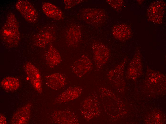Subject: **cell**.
<instances>
[{
  "instance_id": "obj_21",
  "label": "cell",
  "mask_w": 166,
  "mask_h": 124,
  "mask_svg": "<svg viewBox=\"0 0 166 124\" xmlns=\"http://www.w3.org/2000/svg\"><path fill=\"white\" fill-rule=\"evenodd\" d=\"M0 124H6L7 122L6 118L2 114H0Z\"/></svg>"
},
{
  "instance_id": "obj_10",
  "label": "cell",
  "mask_w": 166,
  "mask_h": 124,
  "mask_svg": "<svg viewBox=\"0 0 166 124\" xmlns=\"http://www.w3.org/2000/svg\"><path fill=\"white\" fill-rule=\"evenodd\" d=\"M82 91L80 87H70L57 96L55 100L54 103L60 104L73 100L80 95Z\"/></svg>"
},
{
  "instance_id": "obj_18",
  "label": "cell",
  "mask_w": 166,
  "mask_h": 124,
  "mask_svg": "<svg viewBox=\"0 0 166 124\" xmlns=\"http://www.w3.org/2000/svg\"><path fill=\"white\" fill-rule=\"evenodd\" d=\"M128 66V70L129 72L141 70L142 65L140 54L139 52L136 53L134 55Z\"/></svg>"
},
{
  "instance_id": "obj_17",
  "label": "cell",
  "mask_w": 166,
  "mask_h": 124,
  "mask_svg": "<svg viewBox=\"0 0 166 124\" xmlns=\"http://www.w3.org/2000/svg\"><path fill=\"white\" fill-rule=\"evenodd\" d=\"M0 85L2 88L9 92L15 91L20 86L19 80L16 78L10 77H6L1 81Z\"/></svg>"
},
{
  "instance_id": "obj_11",
  "label": "cell",
  "mask_w": 166,
  "mask_h": 124,
  "mask_svg": "<svg viewBox=\"0 0 166 124\" xmlns=\"http://www.w3.org/2000/svg\"><path fill=\"white\" fill-rule=\"evenodd\" d=\"M45 80L46 84L47 86L56 90L64 87L66 84L67 79L63 74L55 73L46 76Z\"/></svg>"
},
{
  "instance_id": "obj_2",
  "label": "cell",
  "mask_w": 166,
  "mask_h": 124,
  "mask_svg": "<svg viewBox=\"0 0 166 124\" xmlns=\"http://www.w3.org/2000/svg\"><path fill=\"white\" fill-rule=\"evenodd\" d=\"M93 59L96 68H101L108 62L110 56L108 48L103 43L94 41L92 45Z\"/></svg>"
},
{
  "instance_id": "obj_4",
  "label": "cell",
  "mask_w": 166,
  "mask_h": 124,
  "mask_svg": "<svg viewBox=\"0 0 166 124\" xmlns=\"http://www.w3.org/2000/svg\"><path fill=\"white\" fill-rule=\"evenodd\" d=\"M16 7L27 21L32 23L37 21L38 18V12L29 1L27 0H19L16 4Z\"/></svg>"
},
{
  "instance_id": "obj_9",
  "label": "cell",
  "mask_w": 166,
  "mask_h": 124,
  "mask_svg": "<svg viewBox=\"0 0 166 124\" xmlns=\"http://www.w3.org/2000/svg\"><path fill=\"white\" fill-rule=\"evenodd\" d=\"M26 72L34 88L39 93L42 91L41 76L38 69L30 62H27L25 67Z\"/></svg>"
},
{
  "instance_id": "obj_1",
  "label": "cell",
  "mask_w": 166,
  "mask_h": 124,
  "mask_svg": "<svg viewBox=\"0 0 166 124\" xmlns=\"http://www.w3.org/2000/svg\"><path fill=\"white\" fill-rule=\"evenodd\" d=\"M0 35L1 40L7 47H14L19 45L20 39L19 23L13 13L8 14L1 29Z\"/></svg>"
},
{
  "instance_id": "obj_5",
  "label": "cell",
  "mask_w": 166,
  "mask_h": 124,
  "mask_svg": "<svg viewBox=\"0 0 166 124\" xmlns=\"http://www.w3.org/2000/svg\"><path fill=\"white\" fill-rule=\"evenodd\" d=\"M55 32L52 27L43 28L34 36L33 42L35 45L41 48L45 47L49 43L55 40Z\"/></svg>"
},
{
  "instance_id": "obj_7",
  "label": "cell",
  "mask_w": 166,
  "mask_h": 124,
  "mask_svg": "<svg viewBox=\"0 0 166 124\" xmlns=\"http://www.w3.org/2000/svg\"><path fill=\"white\" fill-rule=\"evenodd\" d=\"M51 117L53 122L57 124H73L78 123L75 114L70 110H55L52 114Z\"/></svg>"
},
{
  "instance_id": "obj_6",
  "label": "cell",
  "mask_w": 166,
  "mask_h": 124,
  "mask_svg": "<svg viewBox=\"0 0 166 124\" xmlns=\"http://www.w3.org/2000/svg\"><path fill=\"white\" fill-rule=\"evenodd\" d=\"M165 3L161 0L152 3L147 11V17L150 21L155 23H161L165 8Z\"/></svg>"
},
{
  "instance_id": "obj_19",
  "label": "cell",
  "mask_w": 166,
  "mask_h": 124,
  "mask_svg": "<svg viewBox=\"0 0 166 124\" xmlns=\"http://www.w3.org/2000/svg\"><path fill=\"white\" fill-rule=\"evenodd\" d=\"M106 1L111 7L116 10H119L121 9L124 4V1L121 0H107Z\"/></svg>"
},
{
  "instance_id": "obj_20",
  "label": "cell",
  "mask_w": 166,
  "mask_h": 124,
  "mask_svg": "<svg viewBox=\"0 0 166 124\" xmlns=\"http://www.w3.org/2000/svg\"><path fill=\"white\" fill-rule=\"evenodd\" d=\"M84 1L82 0H64V3L65 5V8L69 9Z\"/></svg>"
},
{
  "instance_id": "obj_8",
  "label": "cell",
  "mask_w": 166,
  "mask_h": 124,
  "mask_svg": "<svg viewBox=\"0 0 166 124\" xmlns=\"http://www.w3.org/2000/svg\"><path fill=\"white\" fill-rule=\"evenodd\" d=\"M93 64L91 60L86 55H83L73 63L72 70L78 77L81 78L92 69Z\"/></svg>"
},
{
  "instance_id": "obj_15",
  "label": "cell",
  "mask_w": 166,
  "mask_h": 124,
  "mask_svg": "<svg viewBox=\"0 0 166 124\" xmlns=\"http://www.w3.org/2000/svg\"><path fill=\"white\" fill-rule=\"evenodd\" d=\"M42 10L47 17L56 20L63 18L61 10L55 5L49 2L43 3L42 5Z\"/></svg>"
},
{
  "instance_id": "obj_16",
  "label": "cell",
  "mask_w": 166,
  "mask_h": 124,
  "mask_svg": "<svg viewBox=\"0 0 166 124\" xmlns=\"http://www.w3.org/2000/svg\"><path fill=\"white\" fill-rule=\"evenodd\" d=\"M45 58L47 63L51 68L54 67L62 61L61 56L59 52L51 44L49 45Z\"/></svg>"
},
{
  "instance_id": "obj_14",
  "label": "cell",
  "mask_w": 166,
  "mask_h": 124,
  "mask_svg": "<svg viewBox=\"0 0 166 124\" xmlns=\"http://www.w3.org/2000/svg\"><path fill=\"white\" fill-rule=\"evenodd\" d=\"M112 32L113 36L115 39L121 41L128 40L132 35V31L130 27L127 25L124 24L114 26L113 28Z\"/></svg>"
},
{
  "instance_id": "obj_13",
  "label": "cell",
  "mask_w": 166,
  "mask_h": 124,
  "mask_svg": "<svg viewBox=\"0 0 166 124\" xmlns=\"http://www.w3.org/2000/svg\"><path fill=\"white\" fill-rule=\"evenodd\" d=\"M82 34L81 28L78 25H73L69 28L67 32L66 39L69 46H77L81 41Z\"/></svg>"
},
{
  "instance_id": "obj_3",
  "label": "cell",
  "mask_w": 166,
  "mask_h": 124,
  "mask_svg": "<svg viewBox=\"0 0 166 124\" xmlns=\"http://www.w3.org/2000/svg\"><path fill=\"white\" fill-rule=\"evenodd\" d=\"M82 19L86 23L94 26H98L105 21L107 16L103 10L93 8L84 9L81 12Z\"/></svg>"
},
{
  "instance_id": "obj_12",
  "label": "cell",
  "mask_w": 166,
  "mask_h": 124,
  "mask_svg": "<svg viewBox=\"0 0 166 124\" xmlns=\"http://www.w3.org/2000/svg\"><path fill=\"white\" fill-rule=\"evenodd\" d=\"M31 104L29 103L20 108L13 115L11 120L13 124H26L30 120Z\"/></svg>"
}]
</instances>
